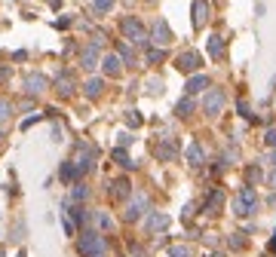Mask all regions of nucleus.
<instances>
[{
	"label": "nucleus",
	"mask_w": 276,
	"mask_h": 257,
	"mask_svg": "<svg viewBox=\"0 0 276 257\" xmlns=\"http://www.w3.org/2000/svg\"><path fill=\"white\" fill-rule=\"evenodd\" d=\"M227 245H230V251H243V248L249 245V239H246V233H233V236L227 239Z\"/></svg>",
	"instance_id": "nucleus-27"
},
{
	"label": "nucleus",
	"mask_w": 276,
	"mask_h": 257,
	"mask_svg": "<svg viewBox=\"0 0 276 257\" xmlns=\"http://www.w3.org/2000/svg\"><path fill=\"white\" fill-rule=\"evenodd\" d=\"M92 10H95L98 16H104V13L114 10V0H92Z\"/></svg>",
	"instance_id": "nucleus-31"
},
{
	"label": "nucleus",
	"mask_w": 276,
	"mask_h": 257,
	"mask_svg": "<svg viewBox=\"0 0 276 257\" xmlns=\"http://www.w3.org/2000/svg\"><path fill=\"white\" fill-rule=\"evenodd\" d=\"M74 89H77V80L71 77V73H59V77H56V92H59L62 98H71Z\"/></svg>",
	"instance_id": "nucleus-12"
},
{
	"label": "nucleus",
	"mask_w": 276,
	"mask_h": 257,
	"mask_svg": "<svg viewBox=\"0 0 276 257\" xmlns=\"http://www.w3.org/2000/svg\"><path fill=\"white\" fill-rule=\"evenodd\" d=\"M141 123H144V117L138 114V110H129V114H126V126H129V129H138Z\"/></svg>",
	"instance_id": "nucleus-32"
},
{
	"label": "nucleus",
	"mask_w": 276,
	"mask_h": 257,
	"mask_svg": "<svg viewBox=\"0 0 276 257\" xmlns=\"http://www.w3.org/2000/svg\"><path fill=\"white\" fill-rule=\"evenodd\" d=\"M206 46H209V55H212V58H224V37H218V34H212V37H209V43H206Z\"/></svg>",
	"instance_id": "nucleus-25"
},
{
	"label": "nucleus",
	"mask_w": 276,
	"mask_h": 257,
	"mask_svg": "<svg viewBox=\"0 0 276 257\" xmlns=\"http://www.w3.org/2000/svg\"><path fill=\"white\" fill-rule=\"evenodd\" d=\"M224 104H227L224 89H209V92H206V98H203V110H206V117H218L221 110H224Z\"/></svg>",
	"instance_id": "nucleus-6"
},
{
	"label": "nucleus",
	"mask_w": 276,
	"mask_h": 257,
	"mask_svg": "<svg viewBox=\"0 0 276 257\" xmlns=\"http://www.w3.org/2000/svg\"><path fill=\"white\" fill-rule=\"evenodd\" d=\"M117 55H120V61H123V64H135V52H132L129 46H123V43L117 46Z\"/></svg>",
	"instance_id": "nucleus-29"
},
{
	"label": "nucleus",
	"mask_w": 276,
	"mask_h": 257,
	"mask_svg": "<svg viewBox=\"0 0 276 257\" xmlns=\"http://www.w3.org/2000/svg\"><path fill=\"white\" fill-rule=\"evenodd\" d=\"M101 89H104V80H101V77H89V80L83 83L86 98H98V95H101Z\"/></svg>",
	"instance_id": "nucleus-22"
},
{
	"label": "nucleus",
	"mask_w": 276,
	"mask_h": 257,
	"mask_svg": "<svg viewBox=\"0 0 276 257\" xmlns=\"http://www.w3.org/2000/svg\"><path fill=\"white\" fill-rule=\"evenodd\" d=\"M187 95H196V92H203V89H209V77L206 73H193V77L187 80Z\"/></svg>",
	"instance_id": "nucleus-19"
},
{
	"label": "nucleus",
	"mask_w": 276,
	"mask_h": 257,
	"mask_svg": "<svg viewBox=\"0 0 276 257\" xmlns=\"http://www.w3.org/2000/svg\"><path fill=\"white\" fill-rule=\"evenodd\" d=\"M111 156H114V159H117V162H120V165H123V168H126V172H132V168H135V165H138V162H132V159H129V153H126V150H123V147H114V153H111Z\"/></svg>",
	"instance_id": "nucleus-26"
},
{
	"label": "nucleus",
	"mask_w": 276,
	"mask_h": 257,
	"mask_svg": "<svg viewBox=\"0 0 276 257\" xmlns=\"http://www.w3.org/2000/svg\"><path fill=\"white\" fill-rule=\"evenodd\" d=\"M267 248H270V251L276 254V233H273V239H270V245H267Z\"/></svg>",
	"instance_id": "nucleus-43"
},
{
	"label": "nucleus",
	"mask_w": 276,
	"mask_h": 257,
	"mask_svg": "<svg viewBox=\"0 0 276 257\" xmlns=\"http://www.w3.org/2000/svg\"><path fill=\"white\" fill-rule=\"evenodd\" d=\"M264 141H267V147H270V150H276V126H273V129H267Z\"/></svg>",
	"instance_id": "nucleus-36"
},
{
	"label": "nucleus",
	"mask_w": 276,
	"mask_h": 257,
	"mask_svg": "<svg viewBox=\"0 0 276 257\" xmlns=\"http://www.w3.org/2000/svg\"><path fill=\"white\" fill-rule=\"evenodd\" d=\"M166 257H190V248H187V245H172V248L166 251Z\"/></svg>",
	"instance_id": "nucleus-33"
},
{
	"label": "nucleus",
	"mask_w": 276,
	"mask_h": 257,
	"mask_svg": "<svg viewBox=\"0 0 276 257\" xmlns=\"http://www.w3.org/2000/svg\"><path fill=\"white\" fill-rule=\"evenodd\" d=\"M111 196H114V199H129V196H132V184H129V178H117V181H111Z\"/></svg>",
	"instance_id": "nucleus-14"
},
{
	"label": "nucleus",
	"mask_w": 276,
	"mask_h": 257,
	"mask_svg": "<svg viewBox=\"0 0 276 257\" xmlns=\"http://www.w3.org/2000/svg\"><path fill=\"white\" fill-rule=\"evenodd\" d=\"M86 199H89V187H86L83 181H77V184H74V190H71V199H68V202H74V205H83Z\"/></svg>",
	"instance_id": "nucleus-21"
},
{
	"label": "nucleus",
	"mask_w": 276,
	"mask_h": 257,
	"mask_svg": "<svg viewBox=\"0 0 276 257\" xmlns=\"http://www.w3.org/2000/svg\"><path fill=\"white\" fill-rule=\"evenodd\" d=\"M200 64H203V58H200V52H193V49H187V52H181L175 58V67L181 73H196V70H200Z\"/></svg>",
	"instance_id": "nucleus-9"
},
{
	"label": "nucleus",
	"mask_w": 276,
	"mask_h": 257,
	"mask_svg": "<svg viewBox=\"0 0 276 257\" xmlns=\"http://www.w3.org/2000/svg\"><path fill=\"white\" fill-rule=\"evenodd\" d=\"M120 31H123V37H126V43H132V46H147V43H150V37H147L144 25H141L135 16L120 19Z\"/></svg>",
	"instance_id": "nucleus-3"
},
{
	"label": "nucleus",
	"mask_w": 276,
	"mask_h": 257,
	"mask_svg": "<svg viewBox=\"0 0 276 257\" xmlns=\"http://www.w3.org/2000/svg\"><path fill=\"white\" fill-rule=\"evenodd\" d=\"M166 227H169V214H163V211H147V217H144V230L147 233H160Z\"/></svg>",
	"instance_id": "nucleus-10"
},
{
	"label": "nucleus",
	"mask_w": 276,
	"mask_h": 257,
	"mask_svg": "<svg viewBox=\"0 0 276 257\" xmlns=\"http://www.w3.org/2000/svg\"><path fill=\"white\" fill-rule=\"evenodd\" d=\"M273 86H276V77H273Z\"/></svg>",
	"instance_id": "nucleus-48"
},
{
	"label": "nucleus",
	"mask_w": 276,
	"mask_h": 257,
	"mask_svg": "<svg viewBox=\"0 0 276 257\" xmlns=\"http://www.w3.org/2000/svg\"><path fill=\"white\" fill-rule=\"evenodd\" d=\"M236 107H240V114H243V117H249V120H252V114H249V104H246V101H240Z\"/></svg>",
	"instance_id": "nucleus-40"
},
{
	"label": "nucleus",
	"mask_w": 276,
	"mask_h": 257,
	"mask_svg": "<svg viewBox=\"0 0 276 257\" xmlns=\"http://www.w3.org/2000/svg\"><path fill=\"white\" fill-rule=\"evenodd\" d=\"M156 156H160V159H175V156H178L175 141H172V138H163L160 144H156Z\"/></svg>",
	"instance_id": "nucleus-18"
},
{
	"label": "nucleus",
	"mask_w": 276,
	"mask_h": 257,
	"mask_svg": "<svg viewBox=\"0 0 276 257\" xmlns=\"http://www.w3.org/2000/svg\"><path fill=\"white\" fill-rule=\"evenodd\" d=\"M147 211H150L147 193H135V196H129V205H126V211H123V220H126V224H135V220H141Z\"/></svg>",
	"instance_id": "nucleus-5"
},
{
	"label": "nucleus",
	"mask_w": 276,
	"mask_h": 257,
	"mask_svg": "<svg viewBox=\"0 0 276 257\" xmlns=\"http://www.w3.org/2000/svg\"><path fill=\"white\" fill-rule=\"evenodd\" d=\"M101 70H104V77H120V73H123L120 55H117V52H107V55L101 58Z\"/></svg>",
	"instance_id": "nucleus-11"
},
{
	"label": "nucleus",
	"mask_w": 276,
	"mask_h": 257,
	"mask_svg": "<svg viewBox=\"0 0 276 257\" xmlns=\"http://www.w3.org/2000/svg\"><path fill=\"white\" fill-rule=\"evenodd\" d=\"M135 257H144V254H135Z\"/></svg>",
	"instance_id": "nucleus-49"
},
{
	"label": "nucleus",
	"mask_w": 276,
	"mask_h": 257,
	"mask_svg": "<svg viewBox=\"0 0 276 257\" xmlns=\"http://www.w3.org/2000/svg\"><path fill=\"white\" fill-rule=\"evenodd\" d=\"M187 162H190L193 168H200V165L206 162V150H203L200 141H190V144H187Z\"/></svg>",
	"instance_id": "nucleus-13"
},
{
	"label": "nucleus",
	"mask_w": 276,
	"mask_h": 257,
	"mask_svg": "<svg viewBox=\"0 0 276 257\" xmlns=\"http://www.w3.org/2000/svg\"><path fill=\"white\" fill-rule=\"evenodd\" d=\"M40 117H43V114H37V117H28V120H25V123H22V129H31V126H34V123H37V120H40Z\"/></svg>",
	"instance_id": "nucleus-38"
},
{
	"label": "nucleus",
	"mask_w": 276,
	"mask_h": 257,
	"mask_svg": "<svg viewBox=\"0 0 276 257\" xmlns=\"http://www.w3.org/2000/svg\"><path fill=\"white\" fill-rule=\"evenodd\" d=\"M193 107H196V101H193L190 95H184V98L175 104V117H181V120H184V117H190V114H193Z\"/></svg>",
	"instance_id": "nucleus-23"
},
{
	"label": "nucleus",
	"mask_w": 276,
	"mask_h": 257,
	"mask_svg": "<svg viewBox=\"0 0 276 257\" xmlns=\"http://www.w3.org/2000/svg\"><path fill=\"white\" fill-rule=\"evenodd\" d=\"M59 178L65 181V184H77V181H83L80 178V172H77V165L68 159V162H62V168H59Z\"/></svg>",
	"instance_id": "nucleus-20"
},
{
	"label": "nucleus",
	"mask_w": 276,
	"mask_h": 257,
	"mask_svg": "<svg viewBox=\"0 0 276 257\" xmlns=\"http://www.w3.org/2000/svg\"><path fill=\"white\" fill-rule=\"evenodd\" d=\"M62 230H65V236H74L77 233V224H74L68 214H62Z\"/></svg>",
	"instance_id": "nucleus-35"
},
{
	"label": "nucleus",
	"mask_w": 276,
	"mask_h": 257,
	"mask_svg": "<svg viewBox=\"0 0 276 257\" xmlns=\"http://www.w3.org/2000/svg\"><path fill=\"white\" fill-rule=\"evenodd\" d=\"M0 257H7V254H4V248H0Z\"/></svg>",
	"instance_id": "nucleus-47"
},
{
	"label": "nucleus",
	"mask_w": 276,
	"mask_h": 257,
	"mask_svg": "<svg viewBox=\"0 0 276 257\" xmlns=\"http://www.w3.org/2000/svg\"><path fill=\"white\" fill-rule=\"evenodd\" d=\"M233 214L236 217H249V214H255L258 211V193H255V187H243L240 193L233 196Z\"/></svg>",
	"instance_id": "nucleus-4"
},
{
	"label": "nucleus",
	"mask_w": 276,
	"mask_h": 257,
	"mask_svg": "<svg viewBox=\"0 0 276 257\" xmlns=\"http://www.w3.org/2000/svg\"><path fill=\"white\" fill-rule=\"evenodd\" d=\"M16 257H28V254H25V251H19V254H16Z\"/></svg>",
	"instance_id": "nucleus-46"
},
{
	"label": "nucleus",
	"mask_w": 276,
	"mask_h": 257,
	"mask_svg": "<svg viewBox=\"0 0 276 257\" xmlns=\"http://www.w3.org/2000/svg\"><path fill=\"white\" fill-rule=\"evenodd\" d=\"M264 162H270V165H276V150H270V153L264 156Z\"/></svg>",
	"instance_id": "nucleus-41"
},
{
	"label": "nucleus",
	"mask_w": 276,
	"mask_h": 257,
	"mask_svg": "<svg viewBox=\"0 0 276 257\" xmlns=\"http://www.w3.org/2000/svg\"><path fill=\"white\" fill-rule=\"evenodd\" d=\"M267 184H270V187H273V190H276V168H273V172H270V178H267Z\"/></svg>",
	"instance_id": "nucleus-42"
},
{
	"label": "nucleus",
	"mask_w": 276,
	"mask_h": 257,
	"mask_svg": "<svg viewBox=\"0 0 276 257\" xmlns=\"http://www.w3.org/2000/svg\"><path fill=\"white\" fill-rule=\"evenodd\" d=\"M209 4L206 0H193V28H203L206 22H209Z\"/></svg>",
	"instance_id": "nucleus-16"
},
{
	"label": "nucleus",
	"mask_w": 276,
	"mask_h": 257,
	"mask_svg": "<svg viewBox=\"0 0 276 257\" xmlns=\"http://www.w3.org/2000/svg\"><path fill=\"white\" fill-rule=\"evenodd\" d=\"M46 4H49L52 10H59V7H62V0H46Z\"/></svg>",
	"instance_id": "nucleus-44"
},
{
	"label": "nucleus",
	"mask_w": 276,
	"mask_h": 257,
	"mask_svg": "<svg viewBox=\"0 0 276 257\" xmlns=\"http://www.w3.org/2000/svg\"><path fill=\"white\" fill-rule=\"evenodd\" d=\"M71 162L77 165L80 178H86V175L95 168V147H92L89 141H77V144H74V156H71Z\"/></svg>",
	"instance_id": "nucleus-2"
},
{
	"label": "nucleus",
	"mask_w": 276,
	"mask_h": 257,
	"mask_svg": "<svg viewBox=\"0 0 276 257\" xmlns=\"http://www.w3.org/2000/svg\"><path fill=\"white\" fill-rule=\"evenodd\" d=\"M13 117V101L10 98H0V123H7Z\"/></svg>",
	"instance_id": "nucleus-30"
},
{
	"label": "nucleus",
	"mask_w": 276,
	"mask_h": 257,
	"mask_svg": "<svg viewBox=\"0 0 276 257\" xmlns=\"http://www.w3.org/2000/svg\"><path fill=\"white\" fill-rule=\"evenodd\" d=\"M166 58V49H160V46H150L147 49V64H160Z\"/></svg>",
	"instance_id": "nucleus-28"
},
{
	"label": "nucleus",
	"mask_w": 276,
	"mask_h": 257,
	"mask_svg": "<svg viewBox=\"0 0 276 257\" xmlns=\"http://www.w3.org/2000/svg\"><path fill=\"white\" fill-rule=\"evenodd\" d=\"M147 92L160 95V92H163V80H150V83H147Z\"/></svg>",
	"instance_id": "nucleus-37"
},
{
	"label": "nucleus",
	"mask_w": 276,
	"mask_h": 257,
	"mask_svg": "<svg viewBox=\"0 0 276 257\" xmlns=\"http://www.w3.org/2000/svg\"><path fill=\"white\" fill-rule=\"evenodd\" d=\"M221 205H224V193H221V190H212L209 199H206V211H209V214H218Z\"/></svg>",
	"instance_id": "nucleus-24"
},
{
	"label": "nucleus",
	"mask_w": 276,
	"mask_h": 257,
	"mask_svg": "<svg viewBox=\"0 0 276 257\" xmlns=\"http://www.w3.org/2000/svg\"><path fill=\"white\" fill-rule=\"evenodd\" d=\"M129 144H132V138H129V132H123V135H120V147H123V150H126Z\"/></svg>",
	"instance_id": "nucleus-39"
},
{
	"label": "nucleus",
	"mask_w": 276,
	"mask_h": 257,
	"mask_svg": "<svg viewBox=\"0 0 276 257\" xmlns=\"http://www.w3.org/2000/svg\"><path fill=\"white\" fill-rule=\"evenodd\" d=\"M246 181H249V184H258V181H261V165H249V168H246Z\"/></svg>",
	"instance_id": "nucleus-34"
},
{
	"label": "nucleus",
	"mask_w": 276,
	"mask_h": 257,
	"mask_svg": "<svg viewBox=\"0 0 276 257\" xmlns=\"http://www.w3.org/2000/svg\"><path fill=\"white\" fill-rule=\"evenodd\" d=\"M98 49H101V46L89 43V46H86V49L80 52V64H83L86 70H95V67H98Z\"/></svg>",
	"instance_id": "nucleus-17"
},
{
	"label": "nucleus",
	"mask_w": 276,
	"mask_h": 257,
	"mask_svg": "<svg viewBox=\"0 0 276 257\" xmlns=\"http://www.w3.org/2000/svg\"><path fill=\"white\" fill-rule=\"evenodd\" d=\"M22 89H25L28 95H43V92L49 89V80L43 77V73L31 70V73H25V80H22Z\"/></svg>",
	"instance_id": "nucleus-7"
},
{
	"label": "nucleus",
	"mask_w": 276,
	"mask_h": 257,
	"mask_svg": "<svg viewBox=\"0 0 276 257\" xmlns=\"http://www.w3.org/2000/svg\"><path fill=\"white\" fill-rule=\"evenodd\" d=\"M147 37H150V43H153V46H160V49H163V46H169V43H172V28H169L163 19H156Z\"/></svg>",
	"instance_id": "nucleus-8"
},
{
	"label": "nucleus",
	"mask_w": 276,
	"mask_h": 257,
	"mask_svg": "<svg viewBox=\"0 0 276 257\" xmlns=\"http://www.w3.org/2000/svg\"><path fill=\"white\" fill-rule=\"evenodd\" d=\"M77 248H80L83 257H107V242L98 230H86L80 239H77Z\"/></svg>",
	"instance_id": "nucleus-1"
},
{
	"label": "nucleus",
	"mask_w": 276,
	"mask_h": 257,
	"mask_svg": "<svg viewBox=\"0 0 276 257\" xmlns=\"http://www.w3.org/2000/svg\"><path fill=\"white\" fill-rule=\"evenodd\" d=\"M270 202H273V205H276V190H273V196H270Z\"/></svg>",
	"instance_id": "nucleus-45"
},
{
	"label": "nucleus",
	"mask_w": 276,
	"mask_h": 257,
	"mask_svg": "<svg viewBox=\"0 0 276 257\" xmlns=\"http://www.w3.org/2000/svg\"><path fill=\"white\" fill-rule=\"evenodd\" d=\"M92 220H95V227H98V233H114V214L111 211H104V208H98L95 214H92Z\"/></svg>",
	"instance_id": "nucleus-15"
}]
</instances>
